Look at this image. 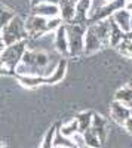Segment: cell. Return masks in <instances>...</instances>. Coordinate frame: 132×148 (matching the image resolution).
<instances>
[{"label":"cell","mask_w":132,"mask_h":148,"mask_svg":"<svg viewBox=\"0 0 132 148\" xmlns=\"http://www.w3.org/2000/svg\"><path fill=\"white\" fill-rule=\"evenodd\" d=\"M19 83L25 88H37L39 84L45 83V77L34 76V74H28V76H16Z\"/></svg>","instance_id":"16"},{"label":"cell","mask_w":132,"mask_h":148,"mask_svg":"<svg viewBox=\"0 0 132 148\" xmlns=\"http://www.w3.org/2000/svg\"><path fill=\"white\" fill-rule=\"evenodd\" d=\"M28 46V40H21L18 43L9 45L3 49V52L0 53V67L6 68L8 71L15 74V67L21 62V58L24 55V52L27 51Z\"/></svg>","instance_id":"1"},{"label":"cell","mask_w":132,"mask_h":148,"mask_svg":"<svg viewBox=\"0 0 132 148\" xmlns=\"http://www.w3.org/2000/svg\"><path fill=\"white\" fill-rule=\"evenodd\" d=\"M63 19L59 16H55V18H47V22H46V28H47V33H52L55 31L59 25H63Z\"/></svg>","instance_id":"23"},{"label":"cell","mask_w":132,"mask_h":148,"mask_svg":"<svg viewBox=\"0 0 132 148\" xmlns=\"http://www.w3.org/2000/svg\"><path fill=\"white\" fill-rule=\"evenodd\" d=\"M114 99L131 108L132 107V88L131 86H125V88L119 89L114 95Z\"/></svg>","instance_id":"15"},{"label":"cell","mask_w":132,"mask_h":148,"mask_svg":"<svg viewBox=\"0 0 132 148\" xmlns=\"http://www.w3.org/2000/svg\"><path fill=\"white\" fill-rule=\"evenodd\" d=\"M101 47H102L101 40L97 37L94 28L91 25H88L86 31H85V39H83V52H85L86 55H89V53L97 52L98 49H101Z\"/></svg>","instance_id":"5"},{"label":"cell","mask_w":132,"mask_h":148,"mask_svg":"<svg viewBox=\"0 0 132 148\" xmlns=\"http://www.w3.org/2000/svg\"><path fill=\"white\" fill-rule=\"evenodd\" d=\"M3 74H5V76H12V74H14V73H10V71H8L6 68L0 67V76H3Z\"/></svg>","instance_id":"26"},{"label":"cell","mask_w":132,"mask_h":148,"mask_svg":"<svg viewBox=\"0 0 132 148\" xmlns=\"http://www.w3.org/2000/svg\"><path fill=\"white\" fill-rule=\"evenodd\" d=\"M126 2H132V0H126Z\"/></svg>","instance_id":"33"},{"label":"cell","mask_w":132,"mask_h":148,"mask_svg":"<svg viewBox=\"0 0 132 148\" xmlns=\"http://www.w3.org/2000/svg\"><path fill=\"white\" fill-rule=\"evenodd\" d=\"M104 2H111V0H104Z\"/></svg>","instance_id":"31"},{"label":"cell","mask_w":132,"mask_h":148,"mask_svg":"<svg viewBox=\"0 0 132 148\" xmlns=\"http://www.w3.org/2000/svg\"><path fill=\"white\" fill-rule=\"evenodd\" d=\"M109 25H110V31H109V45L113 47H117V45L123 40V31L119 28V25L113 21V18L109 21Z\"/></svg>","instance_id":"13"},{"label":"cell","mask_w":132,"mask_h":148,"mask_svg":"<svg viewBox=\"0 0 132 148\" xmlns=\"http://www.w3.org/2000/svg\"><path fill=\"white\" fill-rule=\"evenodd\" d=\"M6 46H5V43H3V39H2V36H0V53L3 52V49H5Z\"/></svg>","instance_id":"27"},{"label":"cell","mask_w":132,"mask_h":148,"mask_svg":"<svg viewBox=\"0 0 132 148\" xmlns=\"http://www.w3.org/2000/svg\"><path fill=\"white\" fill-rule=\"evenodd\" d=\"M82 136H83V141H85V145L86 147H91V148H100L102 145V142L100 141L98 138V135L95 133V130L92 127L86 129L85 132L82 133Z\"/></svg>","instance_id":"14"},{"label":"cell","mask_w":132,"mask_h":148,"mask_svg":"<svg viewBox=\"0 0 132 148\" xmlns=\"http://www.w3.org/2000/svg\"><path fill=\"white\" fill-rule=\"evenodd\" d=\"M39 3H52V5H58V0H31V6L39 5Z\"/></svg>","instance_id":"24"},{"label":"cell","mask_w":132,"mask_h":148,"mask_svg":"<svg viewBox=\"0 0 132 148\" xmlns=\"http://www.w3.org/2000/svg\"><path fill=\"white\" fill-rule=\"evenodd\" d=\"M125 9H126V10H129V12H132V2H126Z\"/></svg>","instance_id":"28"},{"label":"cell","mask_w":132,"mask_h":148,"mask_svg":"<svg viewBox=\"0 0 132 148\" xmlns=\"http://www.w3.org/2000/svg\"><path fill=\"white\" fill-rule=\"evenodd\" d=\"M46 22H47V18L37 16V15H30L25 21V31H27L28 39L39 40L40 37L47 34Z\"/></svg>","instance_id":"4"},{"label":"cell","mask_w":132,"mask_h":148,"mask_svg":"<svg viewBox=\"0 0 132 148\" xmlns=\"http://www.w3.org/2000/svg\"><path fill=\"white\" fill-rule=\"evenodd\" d=\"M58 9H59V18L64 24H68L74 19V5L70 0H58Z\"/></svg>","instance_id":"10"},{"label":"cell","mask_w":132,"mask_h":148,"mask_svg":"<svg viewBox=\"0 0 132 148\" xmlns=\"http://www.w3.org/2000/svg\"><path fill=\"white\" fill-rule=\"evenodd\" d=\"M15 16V12L6 8L5 5H0V33H2V30L6 27V24Z\"/></svg>","instance_id":"19"},{"label":"cell","mask_w":132,"mask_h":148,"mask_svg":"<svg viewBox=\"0 0 132 148\" xmlns=\"http://www.w3.org/2000/svg\"><path fill=\"white\" fill-rule=\"evenodd\" d=\"M83 148H91V147H86V145H85V147H83Z\"/></svg>","instance_id":"32"},{"label":"cell","mask_w":132,"mask_h":148,"mask_svg":"<svg viewBox=\"0 0 132 148\" xmlns=\"http://www.w3.org/2000/svg\"><path fill=\"white\" fill-rule=\"evenodd\" d=\"M52 148H64V147H58V145H54Z\"/></svg>","instance_id":"30"},{"label":"cell","mask_w":132,"mask_h":148,"mask_svg":"<svg viewBox=\"0 0 132 148\" xmlns=\"http://www.w3.org/2000/svg\"><path fill=\"white\" fill-rule=\"evenodd\" d=\"M117 51L125 56H132V40H122L117 45Z\"/></svg>","instance_id":"21"},{"label":"cell","mask_w":132,"mask_h":148,"mask_svg":"<svg viewBox=\"0 0 132 148\" xmlns=\"http://www.w3.org/2000/svg\"><path fill=\"white\" fill-rule=\"evenodd\" d=\"M65 71H67V61H65V58H63V59H59L56 62L54 71L45 79V83L54 84V83L61 82L64 79V76H65Z\"/></svg>","instance_id":"9"},{"label":"cell","mask_w":132,"mask_h":148,"mask_svg":"<svg viewBox=\"0 0 132 148\" xmlns=\"http://www.w3.org/2000/svg\"><path fill=\"white\" fill-rule=\"evenodd\" d=\"M59 132H61V133L64 135V136L71 138L74 133H77V132H79V125H77V120L74 119V120H71V121L65 123V125H63L61 127H59Z\"/></svg>","instance_id":"20"},{"label":"cell","mask_w":132,"mask_h":148,"mask_svg":"<svg viewBox=\"0 0 132 148\" xmlns=\"http://www.w3.org/2000/svg\"><path fill=\"white\" fill-rule=\"evenodd\" d=\"M31 15H37L43 18H55V16H59V9H58V5L39 3V5L31 6Z\"/></svg>","instance_id":"7"},{"label":"cell","mask_w":132,"mask_h":148,"mask_svg":"<svg viewBox=\"0 0 132 148\" xmlns=\"http://www.w3.org/2000/svg\"><path fill=\"white\" fill-rule=\"evenodd\" d=\"M52 144H54V145H58V147H64V148H79V147L74 144V141H73V139L64 136V135H63L61 132H59V130H55Z\"/></svg>","instance_id":"17"},{"label":"cell","mask_w":132,"mask_h":148,"mask_svg":"<svg viewBox=\"0 0 132 148\" xmlns=\"http://www.w3.org/2000/svg\"><path fill=\"white\" fill-rule=\"evenodd\" d=\"M54 36V46L58 53L63 56H68V42H67V34H65V25H59L55 31Z\"/></svg>","instance_id":"6"},{"label":"cell","mask_w":132,"mask_h":148,"mask_svg":"<svg viewBox=\"0 0 132 148\" xmlns=\"http://www.w3.org/2000/svg\"><path fill=\"white\" fill-rule=\"evenodd\" d=\"M64 25H65V34H67V42H68V55L77 56L83 53V39H85L86 25L74 24V22H68V24H64Z\"/></svg>","instance_id":"3"},{"label":"cell","mask_w":132,"mask_h":148,"mask_svg":"<svg viewBox=\"0 0 132 148\" xmlns=\"http://www.w3.org/2000/svg\"><path fill=\"white\" fill-rule=\"evenodd\" d=\"M92 114L91 111H83V113H80L76 120H77V125H79V133H83L86 129L91 127V121H92Z\"/></svg>","instance_id":"18"},{"label":"cell","mask_w":132,"mask_h":148,"mask_svg":"<svg viewBox=\"0 0 132 148\" xmlns=\"http://www.w3.org/2000/svg\"><path fill=\"white\" fill-rule=\"evenodd\" d=\"M91 127L95 130V133L98 135L100 141L104 142L105 141V136H107V120L102 116H100V114H92Z\"/></svg>","instance_id":"11"},{"label":"cell","mask_w":132,"mask_h":148,"mask_svg":"<svg viewBox=\"0 0 132 148\" xmlns=\"http://www.w3.org/2000/svg\"><path fill=\"white\" fill-rule=\"evenodd\" d=\"M110 111H111V117L114 119V121L120 123V125H125V121L131 117V108L116 99L111 102Z\"/></svg>","instance_id":"8"},{"label":"cell","mask_w":132,"mask_h":148,"mask_svg":"<svg viewBox=\"0 0 132 148\" xmlns=\"http://www.w3.org/2000/svg\"><path fill=\"white\" fill-rule=\"evenodd\" d=\"M113 21L117 24L119 28H120L123 33L131 30V25H129V22H131V12L126 10L125 8L114 12V14H113Z\"/></svg>","instance_id":"12"},{"label":"cell","mask_w":132,"mask_h":148,"mask_svg":"<svg viewBox=\"0 0 132 148\" xmlns=\"http://www.w3.org/2000/svg\"><path fill=\"white\" fill-rule=\"evenodd\" d=\"M123 126H125V127H126V129H128L131 133H132V116H131V117H129V119L125 121V125H123Z\"/></svg>","instance_id":"25"},{"label":"cell","mask_w":132,"mask_h":148,"mask_svg":"<svg viewBox=\"0 0 132 148\" xmlns=\"http://www.w3.org/2000/svg\"><path fill=\"white\" fill-rule=\"evenodd\" d=\"M0 36H2V39H3L5 46L18 43L21 40H28V36H27V31H25V21L15 15L6 24V27L2 30Z\"/></svg>","instance_id":"2"},{"label":"cell","mask_w":132,"mask_h":148,"mask_svg":"<svg viewBox=\"0 0 132 148\" xmlns=\"http://www.w3.org/2000/svg\"><path fill=\"white\" fill-rule=\"evenodd\" d=\"M55 130H56V126H52L49 130H47V133L45 135V138H43V142H42L40 148H52V147H54L52 141H54V133H55Z\"/></svg>","instance_id":"22"},{"label":"cell","mask_w":132,"mask_h":148,"mask_svg":"<svg viewBox=\"0 0 132 148\" xmlns=\"http://www.w3.org/2000/svg\"><path fill=\"white\" fill-rule=\"evenodd\" d=\"M129 25H131V31H132V15H131V22H129Z\"/></svg>","instance_id":"29"}]
</instances>
